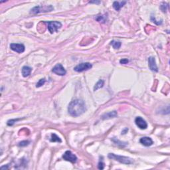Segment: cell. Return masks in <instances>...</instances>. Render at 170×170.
I'll use <instances>...</instances> for the list:
<instances>
[{
    "mask_svg": "<svg viewBox=\"0 0 170 170\" xmlns=\"http://www.w3.org/2000/svg\"><path fill=\"white\" fill-rule=\"evenodd\" d=\"M87 110L84 102L80 99L72 100L68 106V111L71 116L77 117L82 114Z\"/></svg>",
    "mask_w": 170,
    "mask_h": 170,
    "instance_id": "6da1fadb",
    "label": "cell"
},
{
    "mask_svg": "<svg viewBox=\"0 0 170 170\" xmlns=\"http://www.w3.org/2000/svg\"><path fill=\"white\" fill-rule=\"evenodd\" d=\"M54 10V7L52 6H38L33 7L30 11L31 14H37L40 13H47L50 12Z\"/></svg>",
    "mask_w": 170,
    "mask_h": 170,
    "instance_id": "7a4b0ae2",
    "label": "cell"
},
{
    "mask_svg": "<svg viewBox=\"0 0 170 170\" xmlns=\"http://www.w3.org/2000/svg\"><path fill=\"white\" fill-rule=\"evenodd\" d=\"M108 158L114 159V160L118 161V162L124 163V164H130V163H133V161L131 158L125 156H122V155H117L114 154H111V153L108 154Z\"/></svg>",
    "mask_w": 170,
    "mask_h": 170,
    "instance_id": "3957f363",
    "label": "cell"
},
{
    "mask_svg": "<svg viewBox=\"0 0 170 170\" xmlns=\"http://www.w3.org/2000/svg\"><path fill=\"white\" fill-rule=\"evenodd\" d=\"M44 23L47 25L48 30L51 34L55 32H57L58 30L62 27L61 23L59 21H44Z\"/></svg>",
    "mask_w": 170,
    "mask_h": 170,
    "instance_id": "277c9868",
    "label": "cell"
},
{
    "mask_svg": "<svg viewBox=\"0 0 170 170\" xmlns=\"http://www.w3.org/2000/svg\"><path fill=\"white\" fill-rule=\"evenodd\" d=\"M92 67V64L90 62H82V63L79 64L77 66H76L74 68V70L75 71L78 72V73H81V72L86 71L89 69H91Z\"/></svg>",
    "mask_w": 170,
    "mask_h": 170,
    "instance_id": "5b68a950",
    "label": "cell"
},
{
    "mask_svg": "<svg viewBox=\"0 0 170 170\" xmlns=\"http://www.w3.org/2000/svg\"><path fill=\"white\" fill-rule=\"evenodd\" d=\"M62 158L65 160L70 162L73 163H76L77 161V157L74 154H73L70 151H65V153L62 155Z\"/></svg>",
    "mask_w": 170,
    "mask_h": 170,
    "instance_id": "8992f818",
    "label": "cell"
},
{
    "mask_svg": "<svg viewBox=\"0 0 170 170\" xmlns=\"http://www.w3.org/2000/svg\"><path fill=\"white\" fill-rule=\"evenodd\" d=\"M53 73H55L56 74H58L60 76H64L66 74V71L65 69V68L62 66L61 64H57L52 69Z\"/></svg>",
    "mask_w": 170,
    "mask_h": 170,
    "instance_id": "52a82bcc",
    "label": "cell"
},
{
    "mask_svg": "<svg viewBox=\"0 0 170 170\" xmlns=\"http://www.w3.org/2000/svg\"><path fill=\"white\" fill-rule=\"evenodd\" d=\"M135 123L137 126L141 130H145L147 128V124L146 120H144L140 116H138L135 119Z\"/></svg>",
    "mask_w": 170,
    "mask_h": 170,
    "instance_id": "ba28073f",
    "label": "cell"
},
{
    "mask_svg": "<svg viewBox=\"0 0 170 170\" xmlns=\"http://www.w3.org/2000/svg\"><path fill=\"white\" fill-rule=\"evenodd\" d=\"M10 49L18 53H22L25 51V46L23 44L11 43L10 45Z\"/></svg>",
    "mask_w": 170,
    "mask_h": 170,
    "instance_id": "9c48e42d",
    "label": "cell"
},
{
    "mask_svg": "<svg viewBox=\"0 0 170 170\" xmlns=\"http://www.w3.org/2000/svg\"><path fill=\"white\" fill-rule=\"evenodd\" d=\"M148 65L150 69L154 72H158V68L157 66L156 62H155V58L153 57H150L148 58Z\"/></svg>",
    "mask_w": 170,
    "mask_h": 170,
    "instance_id": "30bf717a",
    "label": "cell"
},
{
    "mask_svg": "<svg viewBox=\"0 0 170 170\" xmlns=\"http://www.w3.org/2000/svg\"><path fill=\"white\" fill-rule=\"evenodd\" d=\"M140 142L144 146H146V147L151 146L153 144V143H154L151 138H149V137H144V138H142L140 140Z\"/></svg>",
    "mask_w": 170,
    "mask_h": 170,
    "instance_id": "8fae6325",
    "label": "cell"
},
{
    "mask_svg": "<svg viewBox=\"0 0 170 170\" xmlns=\"http://www.w3.org/2000/svg\"><path fill=\"white\" fill-rule=\"evenodd\" d=\"M117 116V112L116 111H112V112H109L108 113H106L104 115H102V119L106 120V119L113 118H116Z\"/></svg>",
    "mask_w": 170,
    "mask_h": 170,
    "instance_id": "7c38bea8",
    "label": "cell"
},
{
    "mask_svg": "<svg viewBox=\"0 0 170 170\" xmlns=\"http://www.w3.org/2000/svg\"><path fill=\"white\" fill-rule=\"evenodd\" d=\"M31 70H32V69H31L30 66H24L22 68V74H23V76L24 77H28V76H29L30 74H31Z\"/></svg>",
    "mask_w": 170,
    "mask_h": 170,
    "instance_id": "4fadbf2b",
    "label": "cell"
},
{
    "mask_svg": "<svg viewBox=\"0 0 170 170\" xmlns=\"http://www.w3.org/2000/svg\"><path fill=\"white\" fill-rule=\"evenodd\" d=\"M126 3V2H114L113 3V7L116 11H120V9Z\"/></svg>",
    "mask_w": 170,
    "mask_h": 170,
    "instance_id": "5bb4252c",
    "label": "cell"
},
{
    "mask_svg": "<svg viewBox=\"0 0 170 170\" xmlns=\"http://www.w3.org/2000/svg\"><path fill=\"white\" fill-rule=\"evenodd\" d=\"M96 20L98 21L99 22H101V23H105L107 20V14L99 15V16H97V17L96 18Z\"/></svg>",
    "mask_w": 170,
    "mask_h": 170,
    "instance_id": "9a60e30c",
    "label": "cell"
},
{
    "mask_svg": "<svg viewBox=\"0 0 170 170\" xmlns=\"http://www.w3.org/2000/svg\"><path fill=\"white\" fill-rule=\"evenodd\" d=\"M51 142H62L61 138L58 136L57 135H56L55 134H51Z\"/></svg>",
    "mask_w": 170,
    "mask_h": 170,
    "instance_id": "2e32d148",
    "label": "cell"
},
{
    "mask_svg": "<svg viewBox=\"0 0 170 170\" xmlns=\"http://www.w3.org/2000/svg\"><path fill=\"white\" fill-rule=\"evenodd\" d=\"M104 80H99V82L96 84V85L95 86V87H94V91H97V90L101 88L102 87H103V86H104Z\"/></svg>",
    "mask_w": 170,
    "mask_h": 170,
    "instance_id": "e0dca14e",
    "label": "cell"
},
{
    "mask_svg": "<svg viewBox=\"0 0 170 170\" xmlns=\"http://www.w3.org/2000/svg\"><path fill=\"white\" fill-rule=\"evenodd\" d=\"M110 44L112 45V47H113L116 49H120V47H121V45H122L120 42L116 41H112L110 43Z\"/></svg>",
    "mask_w": 170,
    "mask_h": 170,
    "instance_id": "ac0fdd59",
    "label": "cell"
},
{
    "mask_svg": "<svg viewBox=\"0 0 170 170\" xmlns=\"http://www.w3.org/2000/svg\"><path fill=\"white\" fill-rule=\"evenodd\" d=\"M45 82H46V80H45V78H41V79L39 80V82L37 83L36 87H38V88H39V87H42V86H43V85L45 83Z\"/></svg>",
    "mask_w": 170,
    "mask_h": 170,
    "instance_id": "d6986e66",
    "label": "cell"
},
{
    "mask_svg": "<svg viewBox=\"0 0 170 170\" xmlns=\"http://www.w3.org/2000/svg\"><path fill=\"white\" fill-rule=\"evenodd\" d=\"M98 167H99V169H103L104 168V162H103L102 158V159H100V161H99V165H98Z\"/></svg>",
    "mask_w": 170,
    "mask_h": 170,
    "instance_id": "ffe728a7",
    "label": "cell"
},
{
    "mask_svg": "<svg viewBox=\"0 0 170 170\" xmlns=\"http://www.w3.org/2000/svg\"><path fill=\"white\" fill-rule=\"evenodd\" d=\"M167 8H168V4L167 3H162V6H161V10L163 12H165L167 11Z\"/></svg>",
    "mask_w": 170,
    "mask_h": 170,
    "instance_id": "44dd1931",
    "label": "cell"
},
{
    "mask_svg": "<svg viewBox=\"0 0 170 170\" xmlns=\"http://www.w3.org/2000/svg\"><path fill=\"white\" fill-rule=\"evenodd\" d=\"M29 143H30L29 141L25 140V141H22V142H19V144L18 145H19V146H21V147H23V146H27V145H28Z\"/></svg>",
    "mask_w": 170,
    "mask_h": 170,
    "instance_id": "7402d4cb",
    "label": "cell"
},
{
    "mask_svg": "<svg viewBox=\"0 0 170 170\" xmlns=\"http://www.w3.org/2000/svg\"><path fill=\"white\" fill-rule=\"evenodd\" d=\"M19 119H14V120H10L7 122V125L8 126H13L15 122H16L17 121H18Z\"/></svg>",
    "mask_w": 170,
    "mask_h": 170,
    "instance_id": "603a6c76",
    "label": "cell"
},
{
    "mask_svg": "<svg viewBox=\"0 0 170 170\" xmlns=\"http://www.w3.org/2000/svg\"><path fill=\"white\" fill-rule=\"evenodd\" d=\"M128 62H129V60L127 59H121L120 61V64H124V65L127 64Z\"/></svg>",
    "mask_w": 170,
    "mask_h": 170,
    "instance_id": "cb8c5ba5",
    "label": "cell"
},
{
    "mask_svg": "<svg viewBox=\"0 0 170 170\" xmlns=\"http://www.w3.org/2000/svg\"><path fill=\"white\" fill-rule=\"evenodd\" d=\"M90 3H96V4H99L100 3V1H91V2H89Z\"/></svg>",
    "mask_w": 170,
    "mask_h": 170,
    "instance_id": "d4e9b609",
    "label": "cell"
}]
</instances>
